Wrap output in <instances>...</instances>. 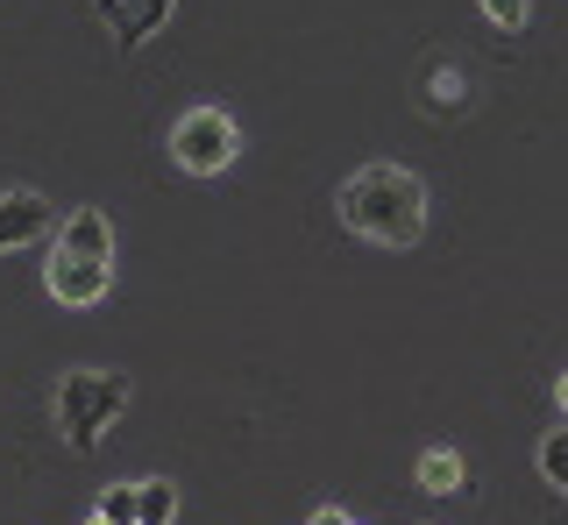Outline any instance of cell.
Here are the masks:
<instances>
[{
    "mask_svg": "<svg viewBox=\"0 0 568 525\" xmlns=\"http://www.w3.org/2000/svg\"><path fill=\"white\" fill-rule=\"evenodd\" d=\"M121 405H129V377H114V370H71L58 383V433L71 447H100V433L121 419Z\"/></svg>",
    "mask_w": 568,
    "mask_h": 525,
    "instance_id": "obj_2",
    "label": "cell"
},
{
    "mask_svg": "<svg viewBox=\"0 0 568 525\" xmlns=\"http://www.w3.org/2000/svg\"><path fill=\"white\" fill-rule=\"evenodd\" d=\"M171 504H178V490L164 476L135 483V525H171Z\"/></svg>",
    "mask_w": 568,
    "mask_h": 525,
    "instance_id": "obj_8",
    "label": "cell"
},
{
    "mask_svg": "<svg viewBox=\"0 0 568 525\" xmlns=\"http://www.w3.org/2000/svg\"><path fill=\"white\" fill-rule=\"evenodd\" d=\"M540 476L555 483V490H568V426H561V433H547V441H540Z\"/></svg>",
    "mask_w": 568,
    "mask_h": 525,
    "instance_id": "obj_9",
    "label": "cell"
},
{
    "mask_svg": "<svg viewBox=\"0 0 568 525\" xmlns=\"http://www.w3.org/2000/svg\"><path fill=\"white\" fill-rule=\"evenodd\" d=\"M555 398H561V412H568V377H561V383H555Z\"/></svg>",
    "mask_w": 568,
    "mask_h": 525,
    "instance_id": "obj_14",
    "label": "cell"
},
{
    "mask_svg": "<svg viewBox=\"0 0 568 525\" xmlns=\"http://www.w3.org/2000/svg\"><path fill=\"white\" fill-rule=\"evenodd\" d=\"M484 14H490L497 29H519L526 22V0H484Z\"/></svg>",
    "mask_w": 568,
    "mask_h": 525,
    "instance_id": "obj_12",
    "label": "cell"
},
{
    "mask_svg": "<svg viewBox=\"0 0 568 525\" xmlns=\"http://www.w3.org/2000/svg\"><path fill=\"white\" fill-rule=\"evenodd\" d=\"M93 525H106V518H93Z\"/></svg>",
    "mask_w": 568,
    "mask_h": 525,
    "instance_id": "obj_15",
    "label": "cell"
},
{
    "mask_svg": "<svg viewBox=\"0 0 568 525\" xmlns=\"http://www.w3.org/2000/svg\"><path fill=\"white\" fill-rule=\"evenodd\" d=\"M171 156L192 171V178L227 171V164H235V121H227L221 107H192L185 121H178V135H171Z\"/></svg>",
    "mask_w": 568,
    "mask_h": 525,
    "instance_id": "obj_3",
    "label": "cell"
},
{
    "mask_svg": "<svg viewBox=\"0 0 568 525\" xmlns=\"http://www.w3.org/2000/svg\"><path fill=\"white\" fill-rule=\"evenodd\" d=\"M164 8H171V0H100V14L114 22L121 43H150L156 22H164Z\"/></svg>",
    "mask_w": 568,
    "mask_h": 525,
    "instance_id": "obj_7",
    "label": "cell"
},
{
    "mask_svg": "<svg viewBox=\"0 0 568 525\" xmlns=\"http://www.w3.org/2000/svg\"><path fill=\"white\" fill-rule=\"evenodd\" d=\"M58 249L93 256V262H114V227H106L100 206H79V214H64V227H58Z\"/></svg>",
    "mask_w": 568,
    "mask_h": 525,
    "instance_id": "obj_6",
    "label": "cell"
},
{
    "mask_svg": "<svg viewBox=\"0 0 568 525\" xmlns=\"http://www.w3.org/2000/svg\"><path fill=\"white\" fill-rule=\"evenodd\" d=\"M100 518L106 525H135V483L129 490H106V497H100Z\"/></svg>",
    "mask_w": 568,
    "mask_h": 525,
    "instance_id": "obj_11",
    "label": "cell"
},
{
    "mask_svg": "<svg viewBox=\"0 0 568 525\" xmlns=\"http://www.w3.org/2000/svg\"><path fill=\"white\" fill-rule=\"evenodd\" d=\"M342 220L355 235L384 241V249H405V241H419V227H426V192H419L413 171L369 164V171H355L342 185Z\"/></svg>",
    "mask_w": 568,
    "mask_h": 525,
    "instance_id": "obj_1",
    "label": "cell"
},
{
    "mask_svg": "<svg viewBox=\"0 0 568 525\" xmlns=\"http://www.w3.org/2000/svg\"><path fill=\"white\" fill-rule=\"evenodd\" d=\"M50 227V199L43 192H0V256L22 249V241H36Z\"/></svg>",
    "mask_w": 568,
    "mask_h": 525,
    "instance_id": "obj_5",
    "label": "cell"
},
{
    "mask_svg": "<svg viewBox=\"0 0 568 525\" xmlns=\"http://www.w3.org/2000/svg\"><path fill=\"white\" fill-rule=\"evenodd\" d=\"M419 483L426 490H455L462 483V462H455V454H426V462H419Z\"/></svg>",
    "mask_w": 568,
    "mask_h": 525,
    "instance_id": "obj_10",
    "label": "cell"
},
{
    "mask_svg": "<svg viewBox=\"0 0 568 525\" xmlns=\"http://www.w3.org/2000/svg\"><path fill=\"white\" fill-rule=\"evenodd\" d=\"M43 285H50V299H64V306H100V299H106V285H114V262H93V256L50 249Z\"/></svg>",
    "mask_w": 568,
    "mask_h": 525,
    "instance_id": "obj_4",
    "label": "cell"
},
{
    "mask_svg": "<svg viewBox=\"0 0 568 525\" xmlns=\"http://www.w3.org/2000/svg\"><path fill=\"white\" fill-rule=\"evenodd\" d=\"M313 525H348V518L342 512H313Z\"/></svg>",
    "mask_w": 568,
    "mask_h": 525,
    "instance_id": "obj_13",
    "label": "cell"
}]
</instances>
